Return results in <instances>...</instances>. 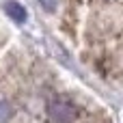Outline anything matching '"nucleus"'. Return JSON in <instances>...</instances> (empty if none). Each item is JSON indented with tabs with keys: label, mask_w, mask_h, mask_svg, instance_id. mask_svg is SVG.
I'll use <instances>...</instances> for the list:
<instances>
[{
	"label": "nucleus",
	"mask_w": 123,
	"mask_h": 123,
	"mask_svg": "<svg viewBox=\"0 0 123 123\" xmlns=\"http://www.w3.org/2000/svg\"><path fill=\"white\" fill-rule=\"evenodd\" d=\"M39 2H41V4H43L48 11H52V9L56 6V0H39Z\"/></svg>",
	"instance_id": "4"
},
{
	"label": "nucleus",
	"mask_w": 123,
	"mask_h": 123,
	"mask_svg": "<svg viewBox=\"0 0 123 123\" xmlns=\"http://www.w3.org/2000/svg\"><path fill=\"white\" fill-rule=\"evenodd\" d=\"M48 115L52 123H71L76 119V108L65 99H56L48 106Z\"/></svg>",
	"instance_id": "1"
},
{
	"label": "nucleus",
	"mask_w": 123,
	"mask_h": 123,
	"mask_svg": "<svg viewBox=\"0 0 123 123\" xmlns=\"http://www.w3.org/2000/svg\"><path fill=\"white\" fill-rule=\"evenodd\" d=\"M4 11H6V15H9L13 22H17V24H22V22L26 19V11H24V6L17 4V2H6V4H4Z\"/></svg>",
	"instance_id": "2"
},
{
	"label": "nucleus",
	"mask_w": 123,
	"mask_h": 123,
	"mask_svg": "<svg viewBox=\"0 0 123 123\" xmlns=\"http://www.w3.org/2000/svg\"><path fill=\"white\" fill-rule=\"evenodd\" d=\"M11 115H13V110H11V104L0 99V123H6L9 119H11Z\"/></svg>",
	"instance_id": "3"
}]
</instances>
